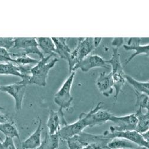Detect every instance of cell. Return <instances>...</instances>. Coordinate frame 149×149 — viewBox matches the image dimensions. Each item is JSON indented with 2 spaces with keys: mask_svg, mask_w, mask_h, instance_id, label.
<instances>
[{
  "mask_svg": "<svg viewBox=\"0 0 149 149\" xmlns=\"http://www.w3.org/2000/svg\"><path fill=\"white\" fill-rule=\"evenodd\" d=\"M76 72L73 71L69 77L66 79L60 88L54 95V103L59 106V110L69 109L73 102V97L71 94V89Z\"/></svg>",
  "mask_w": 149,
  "mask_h": 149,
  "instance_id": "3957f363",
  "label": "cell"
},
{
  "mask_svg": "<svg viewBox=\"0 0 149 149\" xmlns=\"http://www.w3.org/2000/svg\"><path fill=\"white\" fill-rule=\"evenodd\" d=\"M102 38H94V43L95 48H97L100 44Z\"/></svg>",
  "mask_w": 149,
  "mask_h": 149,
  "instance_id": "d6a6232c",
  "label": "cell"
},
{
  "mask_svg": "<svg viewBox=\"0 0 149 149\" xmlns=\"http://www.w3.org/2000/svg\"><path fill=\"white\" fill-rule=\"evenodd\" d=\"M123 44V38H115L112 42V45L115 48H118Z\"/></svg>",
  "mask_w": 149,
  "mask_h": 149,
  "instance_id": "f546056e",
  "label": "cell"
},
{
  "mask_svg": "<svg viewBox=\"0 0 149 149\" xmlns=\"http://www.w3.org/2000/svg\"><path fill=\"white\" fill-rule=\"evenodd\" d=\"M0 149H17L13 139L9 137H6L4 141L0 139Z\"/></svg>",
  "mask_w": 149,
  "mask_h": 149,
  "instance_id": "4316f807",
  "label": "cell"
},
{
  "mask_svg": "<svg viewBox=\"0 0 149 149\" xmlns=\"http://www.w3.org/2000/svg\"><path fill=\"white\" fill-rule=\"evenodd\" d=\"M110 121L115 123L114 126L110 127L109 130L116 131H125L135 130L137 119L135 114H130L123 116L111 115Z\"/></svg>",
  "mask_w": 149,
  "mask_h": 149,
  "instance_id": "ba28073f",
  "label": "cell"
},
{
  "mask_svg": "<svg viewBox=\"0 0 149 149\" xmlns=\"http://www.w3.org/2000/svg\"><path fill=\"white\" fill-rule=\"evenodd\" d=\"M67 123L63 111H56L51 110L49 111L47 126L48 129V134L50 135L58 134L60 128L66 125Z\"/></svg>",
  "mask_w": 149,
  "mask_h": 149,
  "instance_id": "8fae6325",
  "label": "cell"
},
{
  "mask_svg": "<svg viewBox=\"0 0 149 149\" xmlns=\"http://www.w3.org/2000/svg\"><path fill=\"white\" fill-rule=\"evenodd\" d=\"M53 56H54L48 55L47 57L40 59L38 63L31 68L30 73L24 75L20 82L26 86L28 85L46 86L49 72L58 61L57 58H54L48 62V60Z\"/></svg>",
  "mask_w": 149,
  "mask_h": 149,
  "instance_id": "6da1fadb",
  "label": "cell"
},
{
  "mask_svg": "<svg viewBox=\"0 0 149 149\" xmlns=\"http://www.w3.org/2000/svg\"><path fill=\"white\" fill-rule=\"evenodd\" d=\"M104 134L110 140L114 138H120L128 140L137 146L144 147L148 148V142L145 141L142 137L141 134L135 130L125 131H116L114 130H109L104 132Z\"/></svg>",
  "mask_w": 149,
  "mask_h": 149,
  "instance_id": "8992f818",
  "label": "cell"
},
{
  "mask_svg": "<svg viewBox=\"0 0 149 149\" xmlns=\"http://www.w3.org/2000/svg\"><path fill=\"white\" fill-rule=\"evenodd\" d=\"M148 132H149V131H148H148H146V132H143V133L141 134V136H142V137L143 138V139H144L145 141H147V142H148V139H149Z\"/></svg>",
  "mask_w": 149,
  "mask_h": 149,
  "instance_id": "1f68e13d",
  "label": "cell"
},
{
  "mask_svg": "<svg viewBox=\"0 0 149 149\" xmlns=\"http://www.w3.org/2000/svg\"><path fill=\"white\" fill-rule=\"evenodd\" d=\"M1 86L0 85V91H1Z\"/></svg>",
  "mask_w": 149,
  "mask_h": 149,
  "instance_id": "d590c367",
  "label": "cell"
},
{
  "mask_svg": "<svg viewBox=\"0 0 149 149\" xmlns=\"http://www.w3.org/2000/svg\"><path fill=\"white\" fill-rule=\"evenodd\" d=\"M38 47L43 54L48 55L57 56L55 51L56 47L54 43L50 37H39L36 38Z\"/></svg>",
  "mask_w": 149,
  "mask_h": 149,
  "instance_id": "2e32d148",
  "label": "cell"
},
{
  "mask_svg": "<svg viewBox=\"0 0 149 149\" xmlns=\"http://www.w3.org/2000/svg\"><path fill=\"white\" fill-rule=\"evenodd\" d=\"M56 47L55 53L56 55L58 56L61 58L68 61L69 59L72 50L69 47L67 41L69 38H63V37H53L52 38Z\"/></svg>",
  "mask_w": 149,
  "mask_h": 149,
  "instance_id": "9a60e30c",
  "label": "cell"
},
{
  "mask_svg": "<svg viewBox=\"0 0 149 149\" xmlns=\"http://www.w3.org/2000/svg\"><path fill=\"white\" fill-rule=\"evenodd\" d=\"M109 149H133L137 146L135 144L123 139L114 138L109 141L107 144Z\"/></svg>",
  "mask_w": 149,
  "mask_h": 149,
  "instance_id": "7402d4cb",
  "label": "cell"
},
{
  "mask_svg": "<svg viewBox=\"0 0 149 149\" xmlns=\"http://www.w3.org/2000/svg\"><path fill=\"white\" fill-rule=\"evenodd\" d=\"M0 132L5 135L6 137H9L13 139L14 138H17L18 140L20 139L18 130L12 121L0 123Z\"/></svg>",
  "mask_w": 149,
  "mask_h": 149,
  "instance_id": "44dd1931",
  "label": "cell"
},
{
  "mask_svg": "<svg viewBox=\"0 0 149 149\" xmlns=\"http://www.w3.org/2000/svg\"><path fill=\"white\" fill-rule=\"evenodd\" d=\"M102 102L99 103L95 108L91 110L89 112L85 113L86 119L88 127H93L110 120L112 115L108 111L102 110Z\"/></svg>",
  "mask_w": 149,
  "mask_h": 149,
  "instance_id": "9c48e42d",
  "label": "cell"
},
{
  "mask_svg": "<svg viewBox=\"0 0 149 149\" xmlns=\"http://www.w3.org/2000/svg\"><path fill=\"white\" fill-rule=\"evenodd\" d=\"M4 110V108H3L1 106H0V110Z\"/></svg>",
  "mask_w": 149,
  "mask_h": 149,
  "instance_id": "e575fe53",
  "label": "cell"
},
{
  "mask_svg": "<svg viewBox=\"0 0 149 149\" xmlns=\"http://www.w3.org/2000/svg\"><path fill=\"white\" fill-rule=\"evenodd\" d=\"M88 127L85 113H82L80 115L78 120L71 124H66V125L61 127L58 132V135L60 139L66 141L80 134Z\"/></svg>",
  "mask_w": 149,
  "mask_h": 149,
  "instance_id": "277c9868",
  "label": "cell"
},
{
  "mask_svg": "<svg viewBox=\"0 0 149 149\" xmlns=\"http://www.w3.org/2000/svg\"><path fill=\"white\" fill-rule=\"evenodd\" d=\"M95 48L94 43V38H79L78 44L73 50L71 52L68 65L69 73H71L73 68L86 56H88Z\"/></svg>",
  "mask_w": 149,
  "mask_h": 149,
  "instance_id": "7a4b0ae2",
  "label": "cell"
},
{
  "mask_svg": "<svg viewBox=\"0 0 149 149\" xmlns=\"http://www.w3.org/2000/svg\"><path fill=\"white\" fill-rule=\"evenodd\" d=\"M105 68L109 69V66L106 63L105 60L98 55H88L82 59L73 68V71L80 69L82 71L86 72L94 68Z\"/></svg>",
  "mask_w": 149,
  "mask_h": 149,
  "instance_id": "30bf717a",
  "label": "cell"
},
{
  "mask_svg": "<svg viewBox=\"0 0 149 149\" xmlns=\"http://www.w3.org/2000/svg\"><path fill=\"white\" fill-rule=\"evenodd\" d=\"M107 64H110L112 68V73H125L123 69V66L120 60V54L119 53L118 48H113V54L110 60H105Z\"/></svg>",
  "mask_w": 149,
  "mask_h": 149,
  "instance_id": "ffe728a7",
  "label": "cell"
},
{
  "mask_svg": "<svg viewBox=\"0 0 149 149\" xmlns=\"http://www.w3.org/2000/svg\"><path fill=\"white\" fill-rule=\"evenodd\" d=\"M15 45L14 38H4L0 37V47L4 48L8 52H10Z\"/></svg>",
  "mask_w": 149,
  "mask_h": 149,
  "instance_id": "d4e9b609",
  "label": "cell"
},
{
  "mask_svg": "<svg viewBox=\"0 0 149 149\" xmlns=\"http://www.w3.org/2000/svg\"><path fill=\"white\" fill-rule=\"evenodd\" d=\"M108 148L107 146L104 144L99 143H94L88 144L82 147V149H104Z\"/></svg>",
  "mask_w": 149,
  "mask_h": 149,
  "instance_id": "f1b7e54d",
  "label": "cell"
},
{
  "mask_svg": "<svg viewBox=\"0 0 149 149\" xmlns=\"http://www.w3.org/2000/svg\"><path fill=\"white\" fill-rule=\"evenodd\" d=\"M10 121L11 120H10V118L8 115L0 113V123H6Z\"/></svg>",
  "mask_w": 149,
  "mask_h": 149,
  "instance_id": "4dcf8cb0",
  "label": "cell"
},
{
  "mask_svg": "<svg viewBox=\"0 0 149 149\" xmlns=\"http://www.w3.org/2000/svg\"><path fill=\"white\" fill-rule=\"evenodd\" d=\"M66 141L69 149H82V146L74 136L66 140Z\"/></svg>",
  "mask_w": 149,
  "mask_h": 149,
  "instance_id": "83f0119b",
  "label": "cell"
},
{
  "mask_svg": "<svg viewBox=\"0 0 149 149\" xmlns=\"http://www.w3.org/2000/svg\"><path fill=\"white\" fill-rule=\"evenodd\" d=\"M125 79L131 84L134 88V90L139 92L144 93L148 95L149 94V83L147 82H140L134 79L127 74H125Z\"/></svg>",
  "mask_w": 149,
  "mask_h": 149,
  "instance_id": "603a6c76",
  "label": "cell"
},
{
  "mask_svg": "<svg viewBox=\"0 0 149 149\" xmlns=\"http://www.w3.org/2000/svg\"><path fill=\"white\" fill-rule=\"evenodd\" d=\"M35 131L28 139L23 141L22 146L23 149H35L41 143V134L42 131V122L40 118Z\"/></svg>",
  "mask_w": 149,
  "mask_h": 149,
  "instance_id": "5bb4252c",
  "label": "cell"
},
{
  "mask_svg": "<svg viewBox=\"0 0 149 149\" xmlns=\"http://www.w3.org/2000/svg\"><path fill=\"white\" fill-rule=\"evenodd\" d=\"M60 138L58 134L50 135L48 132L39 147L35 149H57L59 145Z\"/></svg>",
  "mask_w": 149,
  "mask_h": 149,
  "instance_id": "ac0fdd59",
  "label": "cell"
},
{
  "mask_svg": "<svg viewBox=\"0 0 149 149\" xmlns=\"http://www.w3.org/2000/svg\"><path fill=\"white\" fill-rule=\"evenodd\" d=\"M7 62L13 63L14 58L11 57L9 52L0 47V63H7Z\"/></svg>",
  "mask_w": 149,
  "mask_h": 149,
  "instance_id": "484cf974",
  "label": "cell"
},
{
  "mask_svg": "<svg viewBox=\"0 0 149 149\" xmlns=\"http://www.w3.org/2000/svg\"><path fill=\"white\" fill-rule=\"evenodd\" d=\"M13 49L20 50L26 55L34 54L38 55L40 59L44 58V54L40 49L36 38L32 37H20L15 38V45Z\"/></svg>",
  "mask_w": 149,
  "mask_h": 149,
  "instance_id": "5b68a950",
  "label": "cell"
},
{
  "mask_svg": "<svg viewBox=\"0 0 149 149\" xmlns=\"http://www.w3.org/2000/svg\"><path fill=\"white\" fill-rule=\"evenodd\" d=\"M26 85L21 82H16L13 84L1 86V91H4L14 98L15 109L17 112L22 108V103L26 90Z\"/></svg>",
  "mask_w": 149,
  "mask_h": 149,
  "instance_id": "52a82bcc",
  "label": "cell"
},
{
  "mask_svg": "<svg viewBox=\"0 0 149 149\" xmlns=\"http://www.w3.org/2000/svg\"><path fill=\"white\" fill-rule=\"evenodd\" d=\"M97 86L102 94L108 97L112 94L113 92V86L112 79H111V73H106L103 72L101 73L97 80Z\"/></svg>",
  "mask_w": 149,
  "mask_h": 149,
  "instance_id": "4fadbf2b",
  "label": "cell"
},
{
  "mask_svg": "<svg viewBox=\"0 0 149 149\" xmlns=\"http://www.w3.org/2000/svg\"><path fill=\"white\" fill-rule=\"evenodd\" d=\"M141 38H136V37H132L130 38L128 44L127 45H123V48L127 51H132L134 50L135 53L132 54L127 61L125 65L128 64L136 56L140 54H146V56H148L149 54V45L148 44H146L144 45H142L140 44Z\"/></svg>",
  "mask_w": 149,
  "mask_h": 149,
  "instance_id": "7c38bea8",
  "label": "cell"
},
{
  "mask_svg": "<svg viewBox=\"0 0 149 149\" xmlns=\"http://www.w3.org/2000/svg\"><path fill=\"white\" fill-rule=\"evenodd\" d=\"M133 149H148L147 148H146V147H140V146H137L136 147L133 148Z\"/></svg>",
  "mask_w": 149,
  "mask_h": 149,
  "instance_id": "836d02e7",
  "label": "cell"
},
{
  "mask_svg": "<svg viewBox=\"0 0 149 149\" xmlns=\"http://www.w3.org/2000/svg\"><path fill=\"white\" fill-rule=\"evenodd\" d=\"M137 119V123L135 128V131L141 134L148 130L149 129V113L147 111L144 113L141 108H139L135 113Z\"/></svg>",
  "mask_w": 149,
  "mask_h": 149,
  "instance_id": "e0dca14e",
  "label": "cell"
},
{
  "mask_svg": "<svg viewBox=\"0 0 149 149\" xmlns=\"http://www.w3.org/2000/svg\"><path fill=\"white\" fill-rule=\"evenodd\" d=\"M135 91V94L136 97V100L135 103V106L139 107V108L145 109L147 111H148L149 108V98L148 95L139 92L137 91Z\"/></svg>",
  "mask_w": 149,
  "mask_h": 149,
  "instance_id": "cb8c5ba5",
  "label": "cell"
},
{
  "mask_svg": "<svg viewBox=\"0 0 149 149\" xmlns=\"http://www.w3.org/2000/svg\"><path fill=\"white\" fill-rule=\"evenodd\" d=\"M0 74L5 75H13L22 78L20 66L15 65L11 62L0 63Z\"/></svg>",
  "mask_w": 149,
  "mask_h": 149,
  "instance_id": "d6986e66",
  "label": "cell"
}]
</instances>
